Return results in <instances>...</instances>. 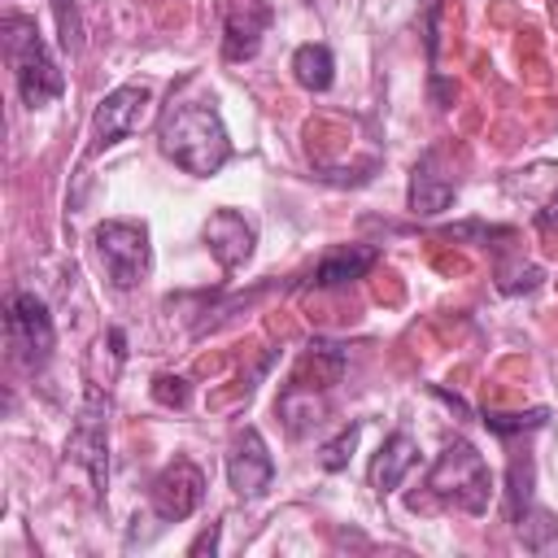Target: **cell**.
I'll list each match as a JSON object with an SVG mask.
<instances>
[{"mask_svg":"<svg viewBox=\"0 0 558 558\" xmlns=\"http://www.w3.org/2000/svg\"><path fill=\"white\" fill-rule=\"evenodd\" d=\"M549 414L545 410H527V414H484V427L497 436H514V432H536Z\"/></svg>","mask_w":558,"mask_h":558,"instance_id":"17","label":"cell"},{"mask_svg":"<svg viewBox=\"0 0 558 558\" xmlns=\"http://www.w3.org/2000/svg\"><path fill=\"white\" fill-rule=\"evenodd\" d=\"M153 392H157V401H166V405H183V397H187L183 379H170V375H161Z\"/></svg>","mask_w":558,"mask_h":558,"instance_id":"20","label":"cell"},{"mask_svg":"<svg viewBox=\"0 0 558 558\" xmlns=\"http://www.w3.org/2000/svg\"><path fill=\"white\" fill-rule=\"evenodd\" d=\"M161 153L183 166L187 174H214L231 157V140L222 131V118L205 100H170L157 122Z\"/></svg>","mask_w":558,"mask_h":558,"instance_id":"1","label":"cell"},{"mask_svg":"<svg viewBox=\"0 0 558 558\" xmlns=\"http://www.w3.org/2000/svg\"><path fill=\"white\" fill-rule=\"evenodd\" d=\"M331 70H336V61H331V52L323 44H301L292 52V74L310 92H327L331 87Z\"/></svg>","mask_w":558,"mask_h":558,"instance_id":"13","label":"cell"},{"mask_svg":"<svg viewBox=\"0 0 558 558\" xmlns=\"http://www.w3.org/2000/svg\"><path fill=\"white\" fill-rule=\"evenodd\" d=\"M353 445H357V427H344L331 445H323V466H327V471H340V466L353 458Z\"/></svg>","mask_w":558,"mask_h":558,"instance_id":"19","label":"cell"},{"mask_svg":"<svg viewBox=\"0 0 558 558\" xmlns=\"http://www.w3.org/2000/svg\"><path fill=\"white\" fill-rule=\"evenodd\" d=\"M214 545H218V536H214V527H209V532H205V536L192 545V554H205V549H214Z\"/></svg>","mask_w":558,"mask_h":558,"instance_id":"21","label":"cell"},{"mask_svg":"<svg viewBox=\"0 0 558 558\" xmlns=\"http://www.w3.org/2000/svg\"><path fill=\"white\" fill-rule=\"evenodd\" d=\"M527 497H532V458L510 462V488H506V519L523 523L527 519Z\"/></svg>","mask_w":558,"mask_h":558,"instance_id":"15","label":"cell"},{"mask_svg":"<svg viewBox=\"0 0 558 558\" xmlns=\"http://www.w3.org/2000/svg\"><path fill=\"white\" fill-rule=\"evenodd\" d=\"M257 35H262V17H253V22L231 17V22H227V61L253 57V52H257Z\"/></svg>","mask_w":558,"mask_h":558,"instance_id":"16","label":"cell"},{"mask_svg":"<svg viewBox=\"0 0 558 558\" xmlns=\"http://www.w3.org/2000/svg\"><path fill=\"white\" fill-rule=\"evenodd\" d=\"M4 52L13 65V83L31 109H39L65 92V74L48 57V44L31 17H4Z\"/></svg>","mask_w":558,"mask_h":558,"instance_id":"2","label":"cell"},{"mask_svg":"<svg viewBox=\"0 0 558 558\" xmlns=\"http://www.w3.org/2000/svg\"><path fill=\"white\" fill-rule=\"evenodd\" d=\"M96 253H100V262L118 288H135L153 266L148 227L144 222H100L96 227Z\"/></svg>","mask_w":558,"mask_h":558,"instance_id":"4","label":"cell"},{"mask_svg":"<svg viewBox=\"0 0 558 558\" xmlns=\"http://www.w3.org/2000/svg\"><path fill=\"white\" fill-rule=\"evenodd\" d=\"M105 414H109V401L100 397V388H87L83 405H78V418H74V432L65 440V453L87 471L92 488L105 493L109 484V436H105Z\"/></svg>","mask_w":558,"mask_h":558,"instance_id":"5","label":"cell"},{"mask_svg":"<svg viewBox=\"0 0 558 558\" xmlns=\"http://www.w3.org/2000/svg\"><path fill=\"white\" fill-rule=\"evenodd\" d=\"M205 244L209 253L218 257V266H240L248 253H253V227L235 214V209H218L209 222H205Z\"/></svg>","mask_w":558,"mask_h":558,"instance_id":"10","label":"cell"},{"mask_svg":"<svg viewBox=\"0 0 558 558\" xmlns=\"http://www.w3.org/2000/svg\"><path fill=\"white\" fill-rule=\"evenodd\" d=\"M227 480L240 497H262L266 484L275 480V458L266 453V440L257 427H244L235 440H231V453H227Z\"/></svg>","mask_w":558,"mask_h":558,"instance_id":"7","label":"cell"},{"mask_svg":"<svg viewBox=\"0 0 558 558\" xmlns=\"http://www.w3.org/2000/svg\"><path fill=\"white\" fill-rule=\"evenodd\" d=\"M205 497V475L192 462H170L157 480H153V510L170 523L187 519Z\"/></svg>","mask_w":558,"mask_h":558,"instance_id":"8","label":"cell"},{"mask_svg":"<svg viewBox=\"0 0 558 558\" xmlns=\"http://www.w3.org/2000/svg\"><path fill=\"white\" fill-rule=\"evenodd\" d=\"M371 266H375V248L349 244V248H336V253H327V257H323V262L314 266L310 283H314V288H336V283L362 279V275H366Z\"/></svg>","mask_w":558,"mask_h":558,"instance_id":"12","label":"cell"},{"mask_svg":"<svg viewBox=\"0 0 558 558\" xmlns=\"http://www.w3.org/2000/svg\"><path fill=\"white\" fill-rule=\"evenodd\" d=\"M414 453H418L414 436H405V432H392V436L379 445V453H375V466H371V484H375L379 493H392V488L401 484V475L414 466Z\"/></svg>","mask_w":558,"mask_h":558,"instance_id":"11","label":"cell"},{"mask_svg":"<svg viewBox=\"0 0 558 558\" xmlns=\"http://www.w3.org/2000/svg\"><path fill=\"white\" fill-rule=\"evenodd\" d=\"M4 336H9V349L22 366H44L52 353V340H57L48 305L35 292H17L4 310Z\"/></svg>","mask_w":558,"mask_h":558,"instance_id":"6","label":"cell"},{"mask_svg":"<svg viewBox=\"0 0 558 558\" xmlns=\"http://www.w3.org/2000/svg\"><path fill=\"white\" fill-rule=\"evenodd\" d=\"M52 4V17H57V31H61V48H78L83 44V26H78V9L74 0H48Z\"/></svg>","mask_w":558,"mask_h":558,"instance_id":"18","label":"cell"},{"mask_svg":"<svg viewBox=\"0 0 558 558\" xmlns=\"http://www.w3.org/2000/svg\"><path fill=\"white\" fill-rule=\"evenodd\" d=\"M148 87H135V83H126V87H118V92H109L100 105H96V135H100V144H118L122 135H135L140 126H144V118H148Z\"/></svg>","mask_w":558,"mask_h":558,"instance_id":"9","label":"cell"},{"mask_svg":"<svg viewBox=\"0 0 558 558\" xmlns=\"http://www.w3.org/2000/svg\"><path fill=\"white\" fill-rule=\"evenodd\" d=\"M427 488L436 497L453 501L466 514H484L488 510V493H493V475H488V462H484V453L475 445L453 440V445H445V453L427 471Z\"/></svg>","mask_w":558,"mask_h":558,"instance_id":"3","label":"cell"},{"mask_svg":"<svg viewBox=\"0 0 558 558\" xmlns=\"http://www.w3.org/2000/svg\"><path fill=\"white\" fill-rule=\"evenodd\" d=\"M453 201V183L449 179H436L432 174V161H423L410 179V209L414 214H440L445 205Z\"/></svg>","mask_w":558,"mask_h":558,"instance_id":"14","label":"cell"}]
</instances>
